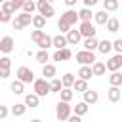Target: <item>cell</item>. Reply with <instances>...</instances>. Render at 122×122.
Wrapping results in <instances>:
<instances>
[{"mask_svg": "<svg viewBox=\"0 0 122 122\" xmlns=\"http://www.w3.org/2000/svg\"><path fill=\"white\" fill-rule=\"evenodd\" d=\"M0 67H2V69H11V59H10L8 55L0 57Z\"/></svg>", "mask_w": 122, "mask_h": 122, "instance_id": "40", "label": "cell"}, {"mask_svg": "<svg viewBox=\"0 0 122 122\" xmlns=\"http://www.w3.org/2000/svg\"><path fill=\"white\" fill-rule=\"evenodd\" d=\"M4 2H6V0H0V4H4Z\"/></svg>", "mask_w": 122, "mask_h": 122, "instance_id": "52", "label": "cell"}, {"mask_svg": "<svg viewBox=\"0 0 122 122\" xmlns=\"http://www.w3.org/2000/svg\"><path fill=\"white\" fill-rule=\"evenodd\" d=\"M76 15H78L80 21H92V17H93V13H92L90 8H82L80 11H76Z\"/></svg>", "mask_w": 122, "mask_h": 122, "instance_id": "30", "label": "cell"}, {"mask_svg": "<svg viewBox=\"0 0 122 122\" xmlns=\"http://www.w3.org/2000/svg\"><path fill=\"white\" fill-rule=\"evenodd\" d=\"M0 6H2V10H0V11H4V13L13 15V13L17 11V10H15V6L11 4V0H6V2H4V4H0Z\"/></svg>", "mask_w": 122, "mask_h": 122, "instance_id": "37", "label": "cell"}, {"mask_svg": "<svg viewBox=\"0 0 122 122\" xmlns=\"http://www.w3.org/2000/svg\"><path fill=\"white\" fill-rule=\"evenodd\" d=\"M32 93L34 95H38V97H46L48 93H50V80H46V78H34L32 80Z\"/></svg>", "mask_w": 122, "mask_h": 122, "instance_id": "1", "label": "cell"}, {"mask_svg": "<svg viewBox=\"0 0 122 122\" xmlns=\"http://www.w3.org/2000/svg\"><path fill=\"white\" fill-rule=\"evenodd\" d=\"M57 29H59L61 32H69V30H71V27H69L63 19H59V21H57Z\"/></svg>", "mask_w": 122, "mask_h": 122, "instance_id": "41", "label": "cell"}, {"mask_svg": "<svg viewBox=\"0 0 122 122\" xmlns=\"http://www.w3.org/2000/svg\"><path fill=\"white\" fill-rule=\"evenodd\" d=\"M109 84H111V86H116V88H120V86H122V72H120V71H116V72H111V76H109Z\"/></svg>", "mask_w": 122, "mask_h": 122, "instance_id": "28", "label": "cell"}, {"mask_svg": "<svg viewBox=\"0 0 122 122\" xmlns=\"http://www.w3.org/2000/svg\"><path fill=\"white\" fill-rule=\"evenodd\" d=\"M105 69H107L109 72H116V71H120V69H122V53L112 55V57L105 63Z\"/></svg>", "mask_w": 122, "mask_h": 122, "instance_id": "7", "label": "cell"}, {"mask_svg": "<svg viewBox=\"0 0 122 122\" xmlns=\"http://www.w3.org/2000/svg\"><path fill=\"white\" fill-rule=\"evenodd\" d=\"M42 34H44V30H38V29H34V30L30 32V40H32V42H38Z\"/></svg>", "mask_w": 122, "mask_h": 122, "instance_id": "42", "label": "cell"}, {"mask_svg": "<svg viewBox=\"0 0 122 122\" xmlns=\"http://www.w3.org/2000/svg\"><path fill=\"white\" fill-rule=\"evenodd\" d=\"M46 2H50V4H51V2H53V0H46Z\"/></svg>", "mask_w": 122, "mask_h": 122, "instance_id": "53", "label": "cell"}, {"mask_svg": "<svg viewBox=\"0 0 122 122\" xmlns=\"http://www.w3.org/2000/svg\"><path fill=\"white\" fill-rule=\"evenodd\" d=\"M36 46L40 48V50H48V48H51V36H48L46 32L40 36V40L36 42Z\"/></svg>", "mask_w": 122, "mask_h": 122, "instance_id": "26", "label": "cell"}, {"mask_svg": "<svg viewBox=\"0 0 122 122\" xmlns=\"http://www.w3.org/2000/svg\"><path fill=\"white\" fill-rule=\"evenodd\" d=\"M61 90H63L61 80H59V78H51V80H50V93H59Z\"/></svg>", "mask_w": 122, "mask_h": 122, "instance_id": "34", "label": "cell"}, {"mask_svg": "<svg viewBox=\"0 0 122 122\" xmlns=\"http://www.w3.org/2000/svg\"><path fill=\"white\" fill-rule=\"evenodd\" d=\"M72 97H74V92H72L71 88H63V90L59 92V101L71 103V101H72Z\"/></svg>", "mask_w": 122, "mask_h": 122, "instance_id": "24", "label": "cell"}, {"mask_svg": "<svg viewBox=\"0 0 122 122\" xmlns=\"http://www.w3.org/2000/svg\"><path fill=\"white\" fill-rule=\"evenodd\" d=\"M78 32L82 38H93L97 29L95 25H92V21H80V27H78Z\"/></svg>", "mask_w": 122, "mask_h": 122, "instance_id": "4", "label": "cell"}, {"mask_svg": "<svg viewBox=\"0 0 122 122\" xmlns=\"http://www.w3.org/2000/svg\"><path fill=\"white\" fill-rule=\"evenodd\" d=\"M13 48H15V42H13V38L11 36H4L2 40H0V53H11L13 51Z\"/></svg>", "mask_w": 122, "mask_h": 122, "instance_id": "8", "label": "cell"}, {"mask_svg": "<svg viewBox=\"0 0 122 122\" xmlns=\"http://www.w3.org/2000/svg\"><path fill=\"white\" fill-rule=\"evenodd\" d=\"M10 72H11V69H2V67H0V78H2V80H4V78H8V76H10Z\"/></svg>", "mask_w": 122, "mask_h": 122, "instance_id": "46", "label": "cell"}, {"mask_svg": "<svg viewBox=\"0 0 122 122\" xmlns=\"http://www.w3.org/2000/svg\"><path fill=\"white\" fill-rule=\"evenodd\" d=\"M111 46H112V50H114L116 53H122V40H120V38L112 40V42H111Z\"/></svg>", "mask_w": 122, "mask_h": 122, "instance_id": "39", "label": "cell"}, {"mask_svg": "<svg viewBox=\"0 0 122 122\" xmlns=\"http://www.w3.org/2000/svg\"><path fill=\"white\" fill-rule=\"evenodd\" d=\"M61 19H63V21H65V23H67L69 27H72V25H74V23L78 21V15H76V10H71V8H69V10H67V11H65V13L61 15Z\"/></svg>", "mask_w": 122, "mask_h": 122, "instance_id": "12", "label": "cell"}, {"mask_svg": "<svg viewBox=\"0 0 122 122\" xmlns=\"http://www.w3.org/2000/svg\"><path fill=\"white\" fill-rule=\"evenodd\" d=\"M92 76H93V74H92V69H90L88 65H80V69H78V78H80V80H86V82H88V80H90Z\"/></svg>", "mask_w": 122, "mask_h": 122, "instance_id": "23", "label": "cell"}, {"mask_svg": "<svg viewBox=\"0 0 122 122\" xmlns=\"http://www.w3.org/2000/svg\"><path fill=\"white\" fill-rule=\"evenodd\" d=\"M23 2H25V0H11V4L15 6V10H19V8L23 6Z\"/></svg>", "mask_w": 122, "mask_h": 122, "instance_id": "50", "label": "cell"}, {"mask_svg": "<svg viewBox=\"0 0 122 122\" xmlns=\"http://www.w3.org/2000/svg\"><path fill=\"white\" fill-rule=\"evenodd\" d=\"M88 111H90V105H86L84 101H80V103H76V107H72V114H76V116H84Z\"/></svg>", "mask_w": 122, "mask_h": 122, "instance_id": "25", "label": "cell"}, {"mask_svg": "<svg viewBox=\"0 0 122 122\" xmlns=\"http://www.w3.org/2000/svg\"><path fill=\"white\" fill-rule=\"evenodd\" d=\"M21 10H23V13L32 15V13H34V10H36V2H32V0H25V2H23V6H21Z\"/></svg>", "mask_w": 122, "mask_h": 122, "instance_id": "33", "label": "cell"}, {"mask_svg": "<svg viewBox=\"0 0 122 122\" xmlns=\"http://www.w3.org/2000/svg\"><path fill=\"white\" fill-rule=\"evenodd\" d=\"M15 76H17V80L23 82V84H30V82L34 80V72H32L29 67H19Z\"/></svg>", "mask_w": 122, "mask_h": 122, "instance_id": "6", "label": "cell"}, {"mask_svg": "<svg viewBox=\"0 0 122 122\" xmlns=\"http://www.w3.org/2000/svg\"><path fill=\"white\" fill-rule=\"evenodd\" d=\"M118 8H120V0H103V10H105L107 13L116 11Z\"/></svg>", "mask_w": 122, "mask_h": 122, "instance_id": "20", "label": "cell"}, {"mask_svg": "<svg viewBox=\"0 0 122 122\" xmlns=\"http://www.w3.org/2000/svg\"><path fill=\"white\" fill-rule=\"evenodd\" d=\"M109 17H111V15H109L105 10H101V11H95V13H93V21H95V25H105Z\"/></svg>", "mask_w": 122, "mask_h": 122, "instance_id": "21", "label": "cell"}, {"mask_svg": "<svg viewBox=\"0 0 122 122\" xmlns=\"http://www.w3.org/2000/svg\"><path fill=\"white\" fill-rule=\"evenodd\" d=\"M63 2H65V4H67V6L71 8V10H72V8L76 6V2H78V0H63Z\"/></svg>", "mask_w": 122, "mask_h": 122, "instance_id": "49", "label": "cell"}, {"mask_svg": "<svg viewBox=\"0 0 122 122\" xmlns=\"http://www.w3.org/2000/svg\"><path fill=\"white\" fill-rule=\"evenodd\" d=\"M8 114H10V109H8L6 105H0V120H4Z\"/></svg>", "mask_w": 122, "mask_h": 122, "instance_id": "43", "label": "cell"}, {"mask_svg": "<svg viewBox=\"0 0 122 122\" xmlns=\"http://www.w3.org/2000/svg\"><path fill=\"white\" fill-rule=\"evenodd\" d=\"M72 57V51L69 48H63V50H57L53 53V61H69Z\"/></svg>", "mask_w": 122, "mask_h": 122, "instance_id": "14", "label": "cell"}, {"mask_svg": "<svg viewBox=\"0 0 122 122\" xmlns=\"http://www.w3.org/2000/svg\"><path fill=\"white\" fill-rule=\"evenodd\" d=\"M30 122H42V120H40V118H32Z\"/></svg>", "mask_w": 122, "mask_h": 122, "instance_id": "51", "label": "cell"}, {"mask_svg": "<svg viewBox=\"0 0 122 122\" xmlns=\"http://www.w3.org/2000/svg\"><path fill=\"white\" fill-rule=\"evenodd\" d=\"M10 90H11L15 95H19V93H23V90H25V84H23V82H19V80L15 78V80L10 84Z\"/></svg>", "mask_w": 122, "mask_h": 122, "instance_id": "35", "label": "cell"}, {"mask_svg": "<svg viewBox=\"0 0 122 122\" xmlns=\"http://www.w3.org/2000/svg\"><path fill=\"white\" fill-rule=\"evenodd\" d=\"M76 61L80 63V65H92L93 61H97L95 59V53L93 51H86V50H80V51H76Z\"/></svg>", "mask_w": 122, "mask_h": 122, "instance_id": "5", "label": "cell"}, {"mask_svg": "<svg viewBox=\"0 0 122 122\" xmlns=\"http://www.w3.org/2000/svg\"><path fill=\"white\" fill-rule=\"evenodd\" d=\"M111 50H112V46H111V40H107V38H105V40H99V42H97V51H99V53L107 55Z\"/></svg>", "mask_w": 122, "mask_h": 122, "instance_id": "22", "label": "cell"}, {"mask_svg": "<svg viewBox=\"0 0 122 122\" xmlns=\"http://www.w3.org/2000/svg\"><path fill=\"white\" fill-rule=\"evenodd\" d=\"M36 10H38V15H42L44 19H50V17L55 15L53 6H51L50 2H46V0H38V2H36Z\"/></svg>", "mask_w": 122, "mask_h": 122, "instance_id": "2", "label": "cell"}, {"mask_svg": "<svg viewBox=\"0 0 122 122\" xmlns=\"http://www.w3.org/2000/svg\"><path fill=\"white\" fill-rule=\"evenodd\" d=\"M105 25H107V30H109V32H112V34L120 30V21H118V17H109Z\"/></svg>", "mask_w": 122, "mask_h": 122, "instance_id": "17", "label": "cell"}, {"mask_svg": "<svg viewBox=\"0 0 122 122\" xmlns=\"http://www.w3.org/2000/svg\"><path fill=\"white\" fill-rule=\"evenodd\" d=\"M67 122H82V116H76V114H71L67 118Z\"/></svg>", "mask_w": 122, "mask_h": 122, "instance_id": "48", "label": "cell"}, {"mask_svg": "<svg viewBox=\"0 0 122 122\" xmlns=\"http://www.w3.org/2000/svg\"><path fill=\"white\" fill-rule=\"evenodd\" d=\"M51 46H53V48H57V50H63V48H67V38H65V34L51 36Z\"/></svg>", "mask_w": 122, "mask_h": 122, "instance_id": "18", "label": "cell"}, {"mask_svg": "<svg viewBox=\"0 0 122 122\" xmlns=\"http://www.w3.org/2000/svg\"><path fill=\"white\" fill-rule=\"evenodd\" d=\"M107 99H109L111 103H118V101L122 99V90L116 88V86H111V88L107 90Z\"/></svg>", "mask_w": 122, "mask_h": 122, "instance_id": "9", "label": "cell"}, {"mask_svg": "<svg viewBox=\"0 0 122 122\" xmlns=\"http://www.w3.org/2000/svg\"><path fill=\"white\" fill-rule=\"evenodd\" d=\"M97 38L93 36V38H84V42H82V46H84V50L86 51H93V50H97Z\"/></svg>", "mask_w": 122, "mask_h": 122, "instance_id": "27", "label": "cell"}, {"mask_svg": "<svg viewBox=\"0 0 122 122\" xmlns=\"http://www.w3.org/2000/svg\"><path fill=\"white\" fill-rule=\"evenodd\" d=\"M10 112H11L13 116H23V114L27 112V107H25V103H15V105H11Z\"/></svg>", "mask_w": 122, "mask_h": 122, "instance_id": "29", "label": "cell"}, {"mask_svg": "<svg viewBox=\"0 0 122 122\" xmlns=\"http://www.w3.org/2000/svg\"><path fill=\"white\" fill-rule=\"evenodd\" d=\"M10 21H11V15H10V13L0 11V23H10Z\"/></svg>", "mask_w": 122, "mask_h": 122, "instance_id": "44", "label": "cell"}, {"mask_svg": "<svg viewBox=\"0 0 122 122\" xmlns=\"http://www.w3.org/2000/svg\"><path fill=\"white\" fill-rule=\"evenodd\" d=\"M71 90L76 92V93H84L88 90V82L86 80H80V78H74V84L71 86Z\"/></svg>", "mask_w": 122, "mask_h": 122, "instance_id": "19", "label": "cell"}, {"mask_svg": "<svg viewBox=\"0 0 122 122\" xmlns=\"http://www.w3.org/2000/svg\"><path fill=\"white\" fill-rule=\"evenodd\" d=\"M23 103H25V107H27V109H29V107H30V109H36V107H38V103H40V97H38V95H34V93H27Z\"/></svg>", "mask_w": 122, "mask_h": 122, "instance_id": "16", "label": "cell"}, {"mask_svg": "<svg viewBox=\"0 0 122 122\" xmlns=\"http://www.w3.org/2000/svg\"><path fill=\"white\" fill-rule=\"evenodd\" d=\"M72 114V107L69 105V103H65V101H59L57 103V107H55V116H57V120H67L69 116Z\"/></svg>", "mask_w": 122, "mask_h": 122, "instance_id": "3", "label": "cell"}, {"mask_svg": "<svg viewBox=\"0 0 122 122\" xmlns=\"http://www.w3.org/2000/svg\"><path fill=\"white\" fill-rule=\"evenodd\" d=\"M11 25H13V29H15V30H21V29H23V25H21V21L17 19V15H15V19H11Z\"/></svg>", "mask_w": 122, "mask_h": 122, "instance_id": "45", "label": "cell"}, {"mask_svg": "<svg viewBox=\"0 0 122 122\" xmlns=\"http://www.w3.org/2000/svg\"><path fill=\"white\" fill-rule=\"evenodd\" d=\"M65 38H67V44H71V46H76V44L82 40L78 29H71L69 32H65Z\"/></svg>", "mask_w": 122, "mask_h": 122, "instance_id": "10", "label": "cell"}, {"mask_svg": "<svg viewBox=\"0 0 122 122\" xmlns=\"http://www.w3.org/2000/svg\"><path fill=\"white\" fill-rule=\"evenodd\" d=\"M82 95H84V103H86V105H95V103L99 101V93H97L95 90H90V88H88Z\"/></svg>", "mask_w": 122, "mask_h": 122, "instance_id": "11", "label": "cell"}, {"mask_svg": "<svg viewBox=\"0 0 122 122\" xmlns=\"http://www.w3.org/2000/svg\"><path fill=\"white\" fill-rule=\"evenodd\" d=\"M34 59H36L40 65H46V63H48V59H50V53H48V50H40V51L34 55Z\"/></svg>", "mask_w": 122, "mask_h": 122, "instance_id": "36", "label": "cell"}, {"mask_svg": "<svg viewBox=\"0 0 122 122\" xmlns=\"http://www.w3.org/2000/svg\"><path fill=\"white\" fill-rule=\"evenodd\" d=\"M30 25H32L34 29H38V30H42V29L46 27V19H44L42 15H32V21H30Z\"/></svg>", "mask_w": 122, "mask_h": 122, "instance_id": "31", "label": "cell"}, {"mask_svg": "<svg viewBox=\"0 0 122 122\" xmlns=\"http://www.w3.org/2000/svg\"><path fill=\"white\" fill-rule=\"evenodd\" d=\"M74 84V74L72 72H65L63 76H61V86L63 88H71Z\"/></svg>", "mask_w": 122, "mask_h": 122, "instance_id": "32", "label": "cell"}, {"mask_svg": "<svg viewBox=\"0 0 122 122\" xmlns=\"http://www.w3.org/2000/svg\"><path fill=\"white\" fill-rule=\"evenodd\" d=\"M17 19L21 21V25H23V27H27V25H30V21H32V15H29V13H23V11H21V13L17 15Z\"/></svg>", "mask_w": 122, "mask_h": 122, "instance_id": "38", "label": "cell"}, {"mask_svg": "<svg viewBox=\"0 0 122 122\" xmlns=\"http://www.w3.org/2000/svg\"><path fill=\"white\" fill-rule=\"evenodd\" d=\"M55 72H57V69H55L53 63H46V65H42V76H44L46 80L55 78Z\"/></svg>", "mask_w": 122, "mask_h": 122, "instance_id": "13", "label": "cell"}, {"mask_svg": "<svg viewBox=\"0 0 122 122\" xmlns=\"http://www.w3.org/2000/svg\"><path fill=\"white\" fill-rule=\"evenodd\" d=\"M90 69H92V74H93V76H103V74L107 72L103 61H93V63L90 65Z\"/></svg>", "mask_w": 122, "mask_h": 122, "instance_id": "15", "label": "cell"}, {"mask_svg": "<svg viewBox=\"0 0 122 122\" xmlns=\"http://www.w3.org/2000/svg\"><path fill=\"white\" fill-rule=\"evenodd\" d=\"M82 2H84V8H90V10L97 4V0H82Z\"/></svg>", "mask_w": 122, "mask_h": 122, "instance_id": "47", "label": "cell"}]
</instances>
